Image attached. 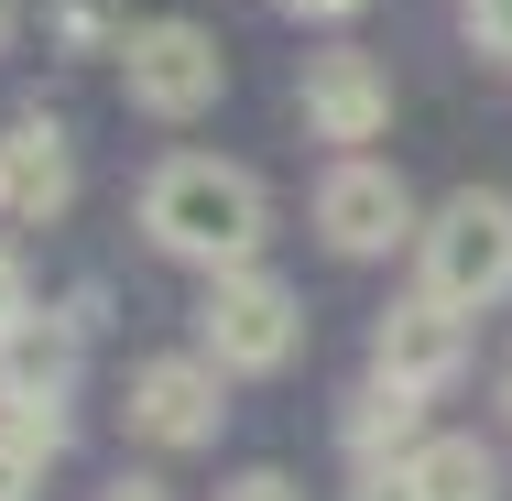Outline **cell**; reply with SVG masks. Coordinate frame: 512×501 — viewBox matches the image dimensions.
Listing matches in <instances>:
<instances>
[{"label":"cell","mask_w":512,"mask_h":501,"mask_svg":"<svg viewBox=\"0 0 512 501\" xmlns=\"http://www.w3.org/2000/svg\"><path fill=\"white\" fill-rule=\"evenodd\" d=\"M316 229H327V251L382 262L393 240H414V197H404V175H393V164H371V153L327 164V186H316Z\"/></svg>","instance_id":"cell-5"},{"label":"cell","mask_w":512,"mask_h":501,"mask_svg":"<svg viewBox=\"0 0 512 501\" xmlns=\"http://www.w3.org/2000/svg\"><path fill=\"white\" fill-rule=\"evenodd\" d=\"M295 109H306L316 142H382V120H393V77L371 66V55H306V77H295Z\"/></svg>","instance_id":"cell-8"},{"label":"cell","mask_w":512,"mask_h":501,"mask_svg":"<svg viewBox=\"0 0 512 501\" xmlns=\"http://www.w3.org/2000/svg\"><path fill=\"white\" fill-rule=\"evenodd\" d=\"M262 218H273L262 175L251 164H218V153H175L142 186V240L175 251V262H207V273H240L262 251Z\"/></svg>","instance_id":"cell-1"},{"label":"cell","mask_w":512,"mask_h":501,"mask_svg":"<svg viewBox=\"0 0 512 501\" xmlns=\"http://www.w3.org/2000/svg\"><path fill=\"white\" fill-rule=\"evenodd\" d=\"M55 44L66 55H120L131 22H120V0H55Z\"/></svg>","instance_id":"cell-13"},{"label":"cell","mask_w":512,"mask_h":501,"mask_svg":"<svg viewBox=\"0 0 512 501\" xmlns=\"http://www.w3.org/2000/svg\"><path fill=\"white\" fill-rule=\"evenodd\" d=\"M414 251H425V295L436 305H458V316L502 305L512 295V197H491V186L447 197L425 229H414Z\"/></svg>","instance_id":"cell-2"},{"label":"cell","mask_w":512,"mask_h":501,"mask_svg":"<svg viewBox=\"0 0 512 501\" xmlns=\"http://www.w3.org/2000/svg\"><path fill=\"white\" fill-rule=\"evenodd\" d=\"M458 22H469V55H502L512 66V0H458Z\"/></svg>","instance_id":"cell-14"},{"label":"cell","mask_w":512,"mask_h":501,"mask_svg":"<svg viewBox=\"0 0 512 501\" xmlns=\"http://www.w3.org/2000/svg\"><path fill=\"white\" fill-rule=\"evenodd\" d=\"M22 316H33V295H22V262L0 251V338H22Z\"/></svg>","instance_id":"cell-15"},{"label":"cell","mask_w":512,"mask_h":501,"mask_svg":"<svg viewBox=\"0 0 512 501\" xmlns=\"http://www.w3.org/2000/svg\"><path fill=\"white\" fill-rule=\"evenodd\" d=\"M393 480H404V501H502V458L480 436H425Z\"/></svg>","instance_id":"cell-11"},{"label":"cell","mask_w":512,"mask_h":501,"mask_svg":"<svg viewBox=\"0 0 512 501\" xmlns=\"http://www.w3.org/2000/svg\"><path fill=\"white\" fill-rule=\"evenodd\" d=\"M120 88H131V109H153V120H197L229 88V55H218V33H197V22H142L120 44Z\"/></svg>","instance_id":"cell-4"},{"label":"cell","mask_w":512,"mask_h":501,"mask_svg":"<svg viewBox=\"0 0 512 501\" xmlns=\"http://www.w3.org/2000/svg\"><path fill=\"white\" fill-rule=\"evenodd\" d=\"M22 491H33V458H22L11 436H0V501H22Z\"/></svg>","instance_id":"cell-17"},{"label":"cell","mask_w":512,"mask_h":501,"mask_svg":"<svg viewBox=\"0 0 512 501\" xmlns=\"http://www.w3.org/2000/svg\"><path fill=\"white\" fill-rule=\"evenodd\" d=\"M0 436H11V447L44 469V458L66 447V393H11V403H0Z\"/></svg>","instance_id":"cell-12"},{"label":"cell","mask_w":512,"mask_h":501,"mask_svg":"<svg viewBox=\"0 0 512 501\" xmlns=\"http://www.w3.org/2000/svg\"><path fill=\"white\" fill-rule=\"evenodd\" d=\"M218 501H306V491H295L284 469H251V480H229V491H218Z\"/></svg>","instance_id":"cell-16"},{"label":"cell","mask_w":512,"mask_h":501,"mask_svg":"<svg viewBox=\"0 0 512 501\" xmlns=\"http://www.w3.org/2000/svg\"><path fill=\"white\" fill-rule=\"evenodd\" d=\"M77 197V153H66V131L33 109V120H11L0 131V218L11 229H55Z\"/></svg>","instance_id":"cell-9"},{"label":"cell","mask_w":512,"mask_h":501,"mask_svg":"<svg viewBox=\"0 0 512 501\" xmlns=\"http://www.w3.org/2000/svg\"><path fill=\"white\" fill-rule=\"evenodd\" d=\"M0 44H11V0H0Z\"/></svg>","instance_id":"cell-20"},{"label":"cell","mask_w":512,"mask_h":501,"mask_svg":"<svg viewBox=\"0 0 512 501\" xmlns=\"http://www.w3.org/2000/svg\"><path fill=\"white\" fill-rule=\"evenodd\" d=\"M197 338L218 371H284L295 349H306V305L284 295L273 273H207V305H197Z\"/></svg>","instance_id":"cell-3"},{"label":"cell","mask_w":512,"mask_h":501,"mask_svg":"<svg viewBox=\"0 0 512 501\" xmlns=\"http://www.w3.org/2000/svg\"><path fill=\"white\" fill-rule=\"evenodd\" d=\"M371 371L382 382H404V393H436V382H458L469 371V316L436 295H404L382 327H371Z\"/></svg>","instance_id":"cell-7"},{"label":"cell","mask_w":512,"mask_h":501,"mask_svg":"<svg viewBox=\"0 0 512 501\" xmlns=\"http://www.w3.org/2000/svg\"><path fill=\"white\" fill-rule=\"evenodd\" d=\"M284 11H306V22H349L360 0H284Z\"/></svg>","instance_id":"cell-18"},{"label":"cell","mask_w":512,"mask_h":501,"mask_svg":"<svg viewBox=\"0 0 512 501\" xmlns=\"http://www.w3.org/2000/svg\"><path fill=\"white\" fill-rule=\"evenodd\" d=\"M218 382H229L218 360H142L120 414H131L142 447H207V436L229 425V393H218Z\"/></svg>","instance_id":"cell-6"},{"label":"cell","mask_w":512,"mask_h":501,"mask_svg":"<svg viewBox=\"0 0 512 501\" xmlns=\"http://www.w3.org/2000/svg\"><path fill=\"white\" fill-rule=\"evenodd\" d=\"M414 425H425V393H404V382H382V371H371V382L349 393V414H338V436H349V458H360L371 480H382V469H404L414 447H425Z\"/></svg>","instance_id":"cell-10"},{"label":"cell","mask_w":512,"mask_h":501,"mask_svg":"<svg viewBox=\"0 0 512 501\" xmlns=\"http://www.w3.org/2000/svg\"><path fill=\"white\" fill-rule=\"evenodd\" d=\"M502 414H512V371H502Z\"/></svg>","instance_id":"cell-21"},{"label":"cell","mask_w":512,"mask_h":501,"mask_svg":"<svg viewBox=\"0 0 512 501\" xmlns=\"http://www.w3.org/2000/svg\"><path fill=\"white\" fill-rule=\"evenodd\" d=\"M99 501H164V491H153V480H109Z\"/></svg>","instance_id":"cell-19"}]
</instances>
